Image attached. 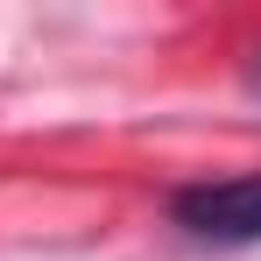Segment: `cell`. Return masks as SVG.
Returning a JSON list of instances; mask_svg holds the SVG:
<instances>
[{
	"mask_svg": "<svg viewBox=\"0 0 261 261\" xmlns=\"http://www.w3.org/2000/svg\"><path fill=\"white\" fill-rule=\"evenodd\" d=\"M170 219L191 233V240H212V247H254V240H261V170L176 191V198H170Z\"/></svg>",
	"mask_w": 261,
	"mask_h": 261,
	"instance_id": "cell-1",
	"label": "cell"
}]
</instances>
